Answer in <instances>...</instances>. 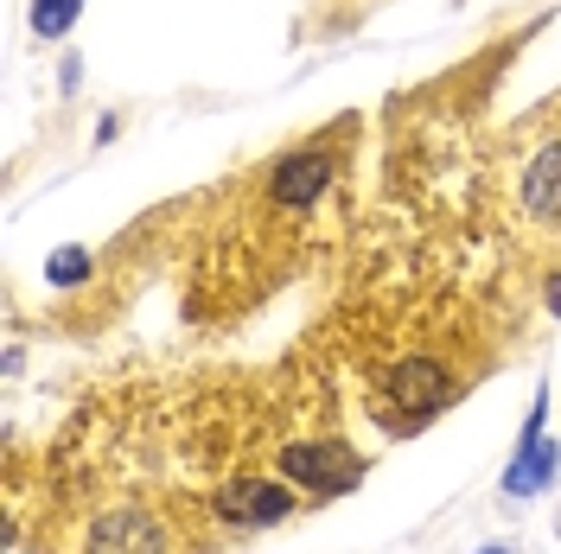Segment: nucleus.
Instances as JSON below:
<instances>
[{"mask_svg": "<svg viewBox=\"0 0 561 554\" xmlns=\"http://www.w3.org/2000/svg\"><path fill=\"white\" fill-rule=\"evenodd\" d=\"M70 20H77V0H38V7H33L38 33H65Z\"/></svg>", "mask_w": 561, "mask_h": 554, "instance_id": "7ed1b4c3", "label": "nucleus"}, {"mask_svg": "<svg viewBox=\"0 0 561 554\" xmlns=\"http://www.w3.org/2000/svg\"><path fill=\"white\" fill-rule=\"evenodd\" d=\"M491 217L529 262L561 268V90L504 128L491 153Z\"/></svg>", "mask_w": 561, "mask_h": 554, "instance_id": "f257e3e1", "label": "nucleus"}, {"mask_svg": "<svg viewBox=\"0 0 561 554\" xmlns=\"http://www.w3.org/2000/svg\"><path fill=\"white\" fill-rule=\"evenodd\" d=\"M224 542L192 490H115L58 510L45 554H224Z\"/></svg>", "mask_w": 561, "mask_h": 554, "instance_id": "f03ea898", "label": "nucleus"}]
</instances>
